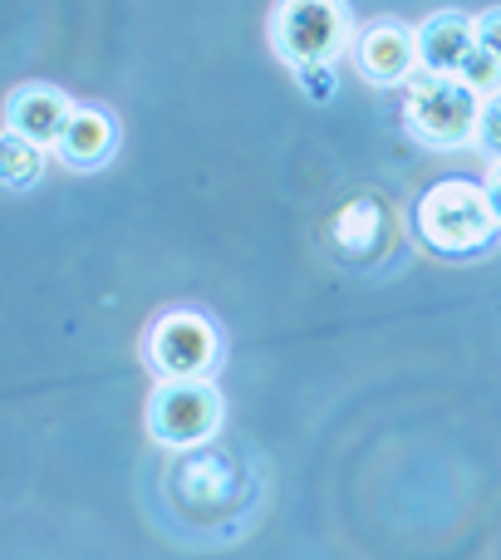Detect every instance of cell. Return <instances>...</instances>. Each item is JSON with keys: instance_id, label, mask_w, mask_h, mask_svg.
Instances as JSON below:
<instances>
[{"instance_id": "cell-11", "label": "cell", "mask_w": 501, "mask_h": 560, "mask_svg": "<svg viewBox=\"0 0 501 560\" xmlns=\"http://www.w3.org/2000/svg\"><path fill=\"white\" fill-rule=\"evenodd\" d=\"M384 242V207L374 197H359V202L339 207L335 217V246L349 256V261H364V256L378 252Z\"/></svg>"}, {"instance_id": "cell-5", "label": "cell", "mask_w": 501, "mask_h": 560, "mask_svg": "<svg viewBox=\"0 0 501 560\" xmlns=\"http://www.w3.org/2000/svg\"><path fill=\"white\" fill-rule=\"evenodd\" d=\"M143 354L158 378H212L222 364V335L202 310H167L148 329Z\"/></svg>"}, {"instance_id": "cell-1", "label": "cell", "mask_w": 501, "mask_h": 560, "mask_svg": "<svg viewBox=\"0 0 501 560\" xmlns=\"http://www.w3.org/2000/svg\"><path fill=\"white\" fill-rule=\"evenodd\" d=\"M413 222H418V236L443 256H477L501 236L487 183H473V177H443V183H433L418 197Z\"/></svg>"}, {"instance_id": "cell-17", "label": "cell", "mask_w": 501, "mask_h": 560, "mask_svg": "<svg viewBox=\"0 0 501 560\" xmlns=\"http://www.w3.org/2000/svg\"><path fill=\"white\" fill-rule=\"evenodd\" d=\"M487 197H492L497 222H501V158H492V167H487Z\"/></svg>"}, {"instance_id": "cell-9", "label": "cell", "mask_w": 501, "mask_h": 560, "mask_svg": "<svg viewBox=\"0 0 501 560\" xmlns=\"http://www.w3.org/2000/svg\"><path fill=\"white\" fill-rule=\"evenodd\" d=\"M482 49L477 39V15H457V10H438L418 25V59L428 74H463L473 55Z\"/></svg>"}, {"instance_id": "cell-8", "label": "cell", "mask_w": 501, "mask_h": 560, "mask_svg": "<svg viewBox=\"0 0 501 560\" xmlns=\"http://www.w3.org/2000/svg\"><path fill=\"white\" fill-rule=\"evenodd\" d=\"M69 118H74V98L55 84H20L5 98V133L30 138V143L49 148V153L59 148Z\"/></svg>"}, {"instance_id": "cell-14", "label": "cell", "mask_w": 501, "mask_h": 560, "mask_svg": "<svg viewBox=\"0 0 501 560\" xmlns=\"http://www.w3.org/2000/svg\"><path fill=\"white\" fill-rule=\"evenodd\" d=\"M295 84L305 89V98H315V104H329L335 98V65H305V69H295Z\"/></svg>"}, {"instance_id": "cell-4", "label": "cell", "mask_w": 501, "mask_h": 560, "mask_svg": "<svg viewBox=\"0 0 501 560\" xmlns=\"http://www.w3.org/2000/svg\"><path fill=\"white\" fill-rule=\"evenodd\" d=\"M222 388L212 378H158L148 398V433L173 453H197L222 433Z\"/></svg>"}, {"instance_id": "cell-3", "label": "cell", "mask_w": 501, "mask_h": 560, "mask_svg": "<svg viewBox=\"0 0 501 560\" xmlns=\"http://www.w3.org/2000/svg\"><path fill=\"white\" fill-rule=\"evenodd\" d=\"M354 35L349 0H280L270 15V45L290 69L335 65L345 49H354Z\"/></svg>"}, {"instance_id": "cell-15", "label": "cell", "mask_w": 501, "mask_h": 560, "mask_svg": "<svg viewBox=\"0 0 501 560\" xmlns=\"http://www.w3.org/2000/svg\"><path fill=\"white\" fill-rule=\"evenodd\" d=\"M477 148L487 158H501V94L482 98V133H477Z\"/></svg>"}, {"instance_id": "cell-16", "label": "cell", "mask_w": 501, "mask_h": 560, "mask_svg": "<svg viewBox=\"0 0 501 560\" xmlns=\"http://www.w3.org/2000/svg\"><path fill=\"white\" fill-rule=\"evenodd\" d=\"M477 39H482L487 55L501 59V5H492V10H482V15H477Z\"/></svg>"}, {"instance_id": "cell-2", "label": "cell", "mask_w": 501, "mask_h": 560, "mask_svg": "<svg viewBox=\"0 0 501 560\" xmlns=\"http://www.w3.org/2000/svg\"><path fill=\"white\" fill-rule=\"evenodd\" d=\"M404 124L418 143L453 153V148H477L482 133V94L453 74H413L404 84Z\"/></svg>"}, {"instance_id": "cell-6", "label": "cell", "mask_w": 501, "mask_h": 560, "mask_svg": "<svg viewBox=\"0 0 501 560\" xmlns=\"http://www.w3.org/2000/svg\"><path fill=\"white\" fill-rule=\"evenodd\" d=\"M167 497L183 516L193 522H217L236 506L242 497V467L236 457H226L222 447H197V453H183L177 467L167 472Z\"/></svg>"}, {"instance_id": "cell-7", "label": "cell", "mask_w": 501, "mask_h": 560, "mask_svg": "<svg viewBox=\"0 0 501 560\" xmlns=\"http://www.w3.org/2000/svg\"><path fill=\"white\" fill-rule=\"evenodd\" d=\"M354 69L378 89L408 84L413 74H423L418 25H404V20H369L354 35Z\"/></svg>"}, {"instance_id": "cell-12", "label": "cell", "mask_w": 501, "mask_h": 560, "mask_svg": "<svg viewBox=\"0 0 501 560\" xmlns=\"http://www.w3.org/2000/svg\"><path fill=\"white\" fill-rule=\"evenodd\" d=\"M45 153H49V148L30 143V138H20V133H5V138H0V177H5L10 192H20V187L39 183V173H45Z\"/></svg>"}, {"instance_id": "cell-13", "label": "cell", "mask_w": 501, "mask_h": 560, "mask_svg": "<svg viewBox=\"0 0 501 560\" xmlns=\"http://www.w3.org/2000/svg\"><path fill=\"white\" fill-rule=\"evenodd\" d=\"M457 79H463V84L473 89V94L492 98V94H501V59H497V55H487V49H477L473 65H467Z\"/></svg>"}, {"instance_id": "cell-10", "label": "cell", "mask_w": 501, "mask_h": 560, "mask_svg": "<svg viewBox=\"0 0 501 560\" xmlns=\"http://www.w3.org/2000/svg\"><path fill=\"white\" fill-rule=\"evenodd\" d=\"M55 153L79 173H94L118 153V118L98 104H74V118H69Z\"/></svg>"}]
</instances>
